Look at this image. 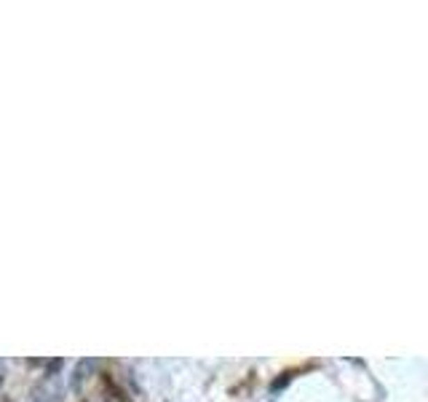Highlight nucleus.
I'll return each instance as SVG.
<instances>
[{
    "label": "nucleus",
    "mask_w": 428,
    "mask_h": 402,
    "mask_svg": "<svg viewBox=\"0 0 428 402\" xmlns=\"http://www.w3.org/2000/svg\"><path fill=\"white\" fill-rule=\"evenodd\" d=\"M30 402H62V389L54 384L51 378H43L33 386Z\"/></svg>",
    "instance_id": "f257e3e1"
},
{
    "label": "nucleus",
    "mask_w": 428,
    "mask_h": 402,
    "mask_svg": "<svg viewBox=\"0 0 428 402\" xmlns=\"http://www.w3.org/2000/svg\"><path fill=\"white\" fill-rule=\"evenodd\" d=\"M94 367H97V360H81V362L75 365V373H72V381H70V389H72V392H81L86 381L91 378Z\"/></svg>",
    "instance_id": "f03ea898"
},
{
    "label": "nucleus",
    "mask_w": 428,
    "mask_h": 402,
    "mask_svg": "<svg viewBox=\"0 0 428 402\" xmlns=\"http://www.w3.org/2000/svg\"><path fill=\"white\" fill-rule=\"evenodd\" d=\"M62 367H65V360H49V362H46V378H54Z\"/></svg>",
    "instance_id": "7ed1b4c3"
},
{
    "label": "nucleus",
    "mask_w": 428,
    "mask_h": 402,
    "mask_svg": "<svg viewBox=\"0 0 428 402\" xmlns=\"http://www.w3.org/2000/svg\"><path fill=\"white\" fill-rule=\"evenodd\" d=\"M3 378H6V367H3V362H0V386H3Z\"/></svg>",
    "instance_id": "20e7f679"
}]
</instances>
